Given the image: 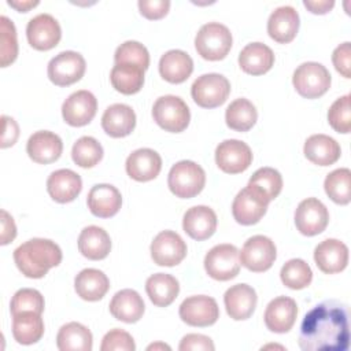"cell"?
Returning a JSON list of instances; mask_svg holds the SVG:
<instances>
[{"mask_svg":"<svg viewBox=\"0 0 351 351\" xmlns=\"http://www.w3.org/2000/svg\"><path fill=\"white\" fill-rule=\"evenodd\" d=\"M29 44L38 51H48L58 45L62 37L59 22L51 14H38L33 16L26 26Z\"/></svg>","mask_w":351,"mask_h":351,"instance_id":"9a60e30c","label":"cell"},{"mask_svg":"<svg viewBox=\"0 0 351 351\" xmlns=\"http://www.w3.org/2000/svg\"><path fill=\"white\" fill-rule=\"evenodd\" d=\"M239 64L247 74L261 75L274 64V53L263 43H250L239 53Z\"/></svg>","mask_w":351,"mask_h":351,"instance_id":"f1b7e54d","label":"cell"},{"mask_svg":"<svg viewBox=\"0 0 351 351\" xmlns=\"http://www.w3.org/2000/svg\"><path fill=\"white\" fill-rule=\"evenodd\" d=\"M71 158L80 167H93L103 158V147L95 137L82 136L74 143Z\"/></svg>","mask_w":351,"mask_h":351,"instance_id":"60d3db41","label":"cell"},{"mask_svg":"<svg viewBox=\"0 0 351 351\" xmlns=\"http://www.w3.org/2000/svg\"><path fill=\"white\" fill-rule=\"evenodd\" d=\"M193 71L192 58L181 49H170L160 56L159 73L162 78L171 84H181Z\"/></svg>","mask_w":351,"mask_h":351,"instance_id":"f546056e","label":"cell"},{"mask_svg":"<svg viewBox=\"0 0 351 351\" xmlns=\"http://www.w3.org/2000/svg\"><path fill=\"white\" fill-rule=\"evenodd\" d=\"M125 167L130 178L140 182L151 181L162 169V158L151 148H138L128 156Z\"/></svg>","mask_w":351,"mask_h":351,"instance_id":"7402d4cb","label":"cell"},{"mask_svg":"<svg viewBox=\"0 0 351 351\" xmlns=\"http://www.w3.org/2000/svg\"><path fill=\"white\" fill-rule=\"evenodd\" d=\"M269 202L262 191L248 184L236 195L232 203L233 218L241 225H254L266 214Z\"/></svg>","mask_w":351,"mask_h":351,"instance_id":"ba28073f","label":"cell"},{"mask_svg":"<svg viewBox=\"0 0 351 351\" xmlns=\"http://www.w3.org/2000/svg\"><path fill=\"white\" fill-rule=\"evenodd\" d=\"M296 315V302L288 296H277L266 306L263 318L269 330L274 333H287L293 326Z\"/></svg>","mask_w":351,"mask_h":351,"instance_id":"ac0fdd59","label":"cell"},{"mask_svg":"<svg viewBox=\"0 0 351 351\" xmlns=\"http://www.w3.org/2000/svg\"><path fill=\"white\" fill-rule=\"evenodd\" d=\"M80 252L92 261L104 259L111 250V239L108 233L96 225L86 226L78 236Z\"/></svg>","mask_w":351,"mask_h":351,"instance_id":"d6a6232c","label":"cell"},{"mask_svg":"<svg viewBox=\"0 0 351 351\" xmlns=\"http://www.w3.org/2000/svg\"><path fill=\"white\" fill-rule=\"evenodd\" d=\"M281 281L291 289H303L310 285L313 280V271L307 262L299 258L289 259L280 270Z\"/></svg>","mask_w":351,"mask_h":351,"instance_id":"ab89813d","label":"cell"},{"mask_svg":"<svg viewBox=\"0 0 351 351\" xmlns=\"http://www.w3.org/2000/svg\"><path fill=\"white\" fill-rule=\"evenodd\" d=\"M314 261L321 271L326 274L339 273L348 263V247L337 239H326L315 247Z\"/></svg>","mask_w":351,"mask_h":351,"instance_id":"ffe728a7","label":"cell"},{"mask_svg":"<svg viewBox=\"0 0 351 351\" xmlns=\"http://www.w3.org/2000/svg\"><path fill=\"white\" fill-rule=\"evenodd\" d=\"M88 207L99 218L115 215L122 206L121 192L111 184H96L88 193Z\"/></svg>","mask_w":351,"mask_h":351,"instance_id":"484cf974","label":"cell"},{"mask_svg":"<svg viewBox=\"0 0 351 351\" xmlns=\"http://www.w3.org/2000/svg\"><path fill=\"white\" fill-rule=\"evenodd\" d=\"M145 306L143 298L134 289L118 291L110 302V313L118 321L133 324L137 322L144 314Z\"/></svg>","mask_w":351,"mask_h":351,"instance_id":"83f0119b","label":"cell"},{"mask_svg":"<svg viewBox=\"0 0 351 351\" xmlns=\"http://www.w3.org/2000/svg\"><path fill=\"white\" fill-rule=\"evenodd\" d=\"M0 29H1V40H0V55H1V67H7L16 59L18 55V41H16V30L15 25L5 15L0 16Z\"/></svg>","mask_w":351,"mask_h":351,"instance_id":"f6af8a7d","label":"cell"},{"mask_svg":"<svg viewBox=\"0 0 351 351\" xmlns=\"http://www.w3.org/2000/svg\"><path fill=\"white\" fill-rule=\"evenodd\" d=\"M7 3H8V5L16 8L18 11H22V12H26L27 10H30L32 7H36L38 4V1H14V0H8Z\"/></svg>","mask_w":351,"mask_h":351,"instance_id":"11a10c76","label":"cell"},{"mask_svg":"<svg viewBox=\"0 0 351 351\" xmlns=\"http://www.w3.org/2000/svg\"><path fill=\"white\" fill-rule=\"evenodd\" d=\"M77 295L88 302L100 300L110 288L108 277L99 269H84L74 278Z\"/></svg>","mask_w":351,"mask_h":351,"instance_id":"1f68e13d","label":"cell"},{"mask_svg":"<svg viewBox=\"0 0 351 351\" xmlns=\"http://www.w3.org/2000/svg\"><path fill=\"white\" fill-rule=\"evenodd\" d=\"M44 335V321L41 314L33 311L12 315V336L23 346L37 343Z\"/></svg>","mask_w":351,"mask_h":351,"instance_id":"e575fe53","label":"cell"},{"mask_svg":"<svg viewBox=\"0 0 351 351\" xmlns=\"http://www.w3.org/2000/svg\"><path fill=\"white\" fill-rule=\"evenodd\" d=\"M214 343L208 336L199 333H189L182 337L178 350L180 351H214Z\"/></svg>","mask_w":351,"mask_h":351,"instance_id":"681fc988","label":"cell"},{"mask_svg":"<svg viewBox=\"0 0 351 351\" xmlns=\"http://www.w3.org/2000/svg\"><path fill=\"white\" fill-rule=\"evenodd\" d=\"M256 292L248 284L232 285L226 289L223 295L226 313L234 321H243L250 318L256 307Z\"/></svg>","mask_w":351,"mask_h":351,"instance_id":"44dd1931","label":"cell"},{"mask_svg":"<svg viewBox=\"0 0 351 351\" xmlns=\"http://www.w3.org/2000/svg\"><path fill=\"white\" fill-rule=\"evenodd\" d=\"M324 188L326 195L337 204H348L351 200V171L347 167L330 171L325 181Z\"/></svg>","mask_w":351,"mask_h":351,"instance_id":"f35d334b","label":"cell"},{"mask_svg":"<svg viewBox=\"0 0 351 351\" xmlns=\"http://www.w3.org/2000/svg\"><path fill=\"white\" fill-rule=\"evenodd\" d=\"M206 184L203 167L192 160H180L171 166L167 176L170 191L181 199H189L202 192Z\"/></svg>","mask_w":351,"mask_h":351,"instance_id":"3957f363","label":"cell"},{"mask_svg":"<svg viewBox=\"0 0 351 351\" xmlns=\"http://www.w3.org/2000/svg\"><path fill=\"white\" fill-rule=\"evenodd\" d=\"M350 346L347 306L339 300H325L303 318L299 347L303 351H346Z\"/></svg>","mask_w":351,"mask_h":351,"instance_id":"6da1fadb","label":"cell"},{"mask_svg":"<svg viewBox=\"0 0 351 351\" xmlns=\"http://www.w3.org/2000/svg\"><path fill=\"white\" fill-rule=\"evenodd\" d=\"M100 350L101 351H134L136 344L132 335H129L128 332L122 329H112L104 335Z\"/></svg>","mask_w":351,"mask_h":351,"instance_id":"7dc6e473","label":"cell"},{"mask_svg":"<svg viewBox=\"0 0 351 351\" xmlns=\"http://www.w3.org/2000/svg\"><path fill=\"white\" fill-rule=\"evenodd\" d=\"M232 33L219 22L204 23L195 37L197 53L207 60L223 59L232 48Z\"/></svg>","mask_w":351,"mask_h":351,"instance_id":"277c9868","label":"cell"},{"mask_svg":"<svg viewBox=\"0 0 351 351\" xmlns=\"http://www.w3.org/2000/svg\"><path fill=\"white\" fill-rule=\"evenodd\" d=\"M328 222V208L317 197H307L302 200L295 210V225L304 236H315L324 232Z\"/></svg>","mask_w":351,"mask_h":351,"instance_id":"4fadbf2b","label":"cell"},{"mask_svg":"<svg viewBox=\"0 0 351 351\" xmlns=\"http://www.w3.org/2000/svg\"><path fill=\"white\" fill-rule=\"evenodd\" d=\"M248 184L262 191L269 200L276 199L282 189V177L273 167H261L250 178Z\"/></svg>","mask_w":351,"mask_h":351,"instance_id":"7bdbcfd3","label":"cell"},{"mask_svg":"<svg viewBox=\"0 0 351 351\" xmlns=\"http://www.w3.org/2000/svg\"><path fill=\"white\" fill-rule=\"evenodd\" d=\"M335 69L346 78L351 77V45L348 41L337 45L332 53Z\"/></svg>","mask_w":351,"mask_h":351,"instance_id":"c3c4849f","label":"cell"},{"mask_svg":"<svg viewBox=\"0 0 351 351\" xmlns=\"http://www.w3.org/2000/svg\"><path fill=\"white\" fill-rule=\"evenodd\" d=\"M329 125L339 133H350L351 129V108L350 95H344L333 101L328 111Z\"/></svg>","mask_w":351,"mask_h":351,"instance_id":"bcb514c9","label":"cell"},{"mask_svg":"<svg viewBox=\"0 0 351 351\" xmlns=\"http://www.w3.org/2000/svg\"><path fill=\"white\" fill-rule=\"evenodd\" d=\"M138 8L141 15L148 19L163 18L170 8L169 0H138Z\"/></svg>","mask_w":351,"mask_h":351,"instance_id":"f907efd6","label":"cell"},{"mask_svg":"<svg viewBox=\"0 0 351 351\" xmlns=\"http://www.w3.org/2000/svg\"><path fill=\"white\" fill-rule=\"evenodd\" d=\"M215 162L222 171L237 174L250 167L252 152L244 141L236 138L223 140L215 149Z\"/></svg>","mask_w":351,"mask_h":351,"instance_id":"5bb4252c","label":"cell"},{"mask_svg":"<svg viewBox=\"0 0 351 351\" xmlns=\"http://www.w3.org/2000/svg\"><path fill=\"white\" fill-rule=\"evenodd\" d=\"M304 7L308 8L313 14H326L329 10L333 8L335 1L333 0H304Z\"/></svg>","mask_w":351,"mask_h":351,"instance_id":"db71d44e","label":"cell"},{"mask_svg":"<svg viewBox=\"0 0 351 351\" xmlns=\"http://www.w3.org/2000/svg\"><path fill=\"white\" fill-rule=\"evenodd\" d=\"M230 93V82L218 73H208L197 77L192 86L191 95L195 103L203 108H215L223 104Z\"/></svg>","mask_w":351,"mask_h":351,"instance_id":"52a82bcc","label":"cell"},{"mask_svg":"<svg viewBox=\"0 0 351 351\" xmlns=\"http://www.w3.org/2000/svg\"><path fill=\"white\" fill-rule=\"evenodd\" d=\"M136 126L134 110L123 103L108 106L101 117V128L111 137H125Z\"/></svg>","mask_w":351,"mask_h":351,"instance_id":"4316f807","label":"cell"},{"mask_svg":"<svg viewBox=\"0 0 351 351\" xmlns=\"http://www.w3.org/2000/svg\"><path fill=\"white\" fill-rule=\"evenodd\" d=\"M26 151L33 162L47 165L59 159L63 151V143L56 133L38 130L29 137Z\"/></svg>","mask_w":351,"mask_h":351,"instance_id":"d6986e66","label":"cell"},{"mask_svg":"<svg viewBox=\"0 0 351 351\" xmlns=\"http://www.w3.org/2000/svg\"><path fill=\"white\" fill-rule=\"evenodd\" d=\"M299 30V14L291 5L277 7L267 19L269 36L281 44L291 43Z\"/></svg>","mask_w":351,"mask_h":351,"instance_id":"cb8c5ba5","label":"cell"},{"mask_svg":"<svg viewBox=\"0 0 351 351\" xmlns=\"http://www.w3.org/2000/svg\"><path fill=\"white\" fill-rule=\"evenodd\" d=\"M145 291L155 306L166 307L176 300L180 292V284L171 274L156 273L147 278Z\"/></svg>","mask_w":351,"mask_h":351,"instance_id":"836d02e7","label":"cell"},{"mask_svg":"<svg viewBox=\"0 0 351 351\" xmlns=\"http://www.w3.org/2000/svg\"><path fill=\"white\" fill-rule=\"evenodd\" d=\"M151 256L159 266H176L186 256V244L178 233L162 230L151 243Z\"/></svg>","mask_w":351,"mask_h":351,"instance_id":"2e32d148","label":"cell"},{"mask_svg":"<svg viewBox=\"0 0 351 351\" xmlns=\"http://www.w3.org/2000/svg\"><path fill=\"white\" fill-rule=\"evenodd\" d=\"M92 344L90 330L80 322L63 325L56 336V346L60 351H90Z\"/></svg>","mask_w":351,"mask_h":351,"instance_id":"d590c367","label":"cell"},{"mask_svg":"<svg viewBox=\"0 0 351 351\" xmlns=\"http://www.w3.org/2000/svg\"><path fill=\"white\" fill-rule=\"evenodd\" d=\"M110 81L115 90L133 95L144 85V70L132 64H115L110 73Z\"/></svg>","mask_w":351,"mask_h":351,"instance_id":"74e56055","label":"cell"},{"mask_svg":"<svg viewBox=\"0 0 351 351\" xmlns=\"http://www.w3.org/2000/svg\"><path fill=\"white\" fill-rule=\"evenodd\" d=\"M3 119V136H1V147L5 148V147H10V145H14L18 136H19V128L15 122L14 118L11 117H7V115H3L1 117Z\"/></svg>","mask_w":351,"mask_h":351,"instance_id":"816d5d0a","label":"cell"},{"mask_svg":"<svg viewBox=\"0 0 351 351\" xmlns=\"http://www.w3.org/2000/svg\"><path fill=\"white\" fill-rule=\"evenodd\" d=\"M14 261L23 276L41 278L62 262V250L49 239L34 237L15 248Z\"/></svg>","mask_w":351,"mask_h":351,"instance_id":"7a4b0ae2","label":"cell"},{"mask_svg":"<svg viewBox=\"0 0 351 351\" xmlns=\"http://www.w3.org/2000/svg\"><path fill=\"white\" fill-rule=\"evenodd\" d=\"M152 117L162 129L171 133L185 130L191 121L186 103L174 95H165L156 99L152 107Z\"/></svg>","mask_w":351,"mask_h":351,"instance_id":"5b68a950","label":"cell"},{"mask_svg":"<svg viewBox=\"0 0 351 351\" xmlns=\"http://www.w3.org/2000/svg\"><path fill=\"white\" fill-rule=\"evenodd\" d=\"M306 158L318 166L333 165L341 154L339 143L326 134H313L310 136L303 147Z\"/></svg>","mask_w":351,"mask_h":351,"instance_id":"4dcf8cb0","label":"cell"},{"mask_svg":"<svg viewBox=\"0 0 351 351\" xmlns=\"http://www.w3.org/2000/svg\"><path fill=\"white\" fill-rule=\"evenodd\" d=\"M182 228L189 237L197 241L206 240L217 229V214L207 206H193L185 211Z\"/></svg>","mask_w":351,"mask_h":351,"instance_id":"603a6c76","label":"cell"},{"mask_svg":"<svg viewBox=\"0 0 351 351\" xmlns=\"http://www.w3.org/2000/svg\"><path fill=\"white\" fill-rule=\"evenodd\" d=\"M44 298L43 295L33 288H22L16 291L11 299L10 310L12 315L25 311H33L41 314L44 311Z\"/></svg>","mask_w":351,"mask_h":351,"instance_id":"ee69618b","label":"cell"},{"mask_svg":"<svg viewBox=\"0 0 351 351\" xmlns=\"http://www.w3.org/2000/svg\"><path fill=\"white\" fill-rule=\"evenodd\" d=\"M86 63L81 53L63 51L53 56L48 63V78L58 86H69L80 81L85 73Z\"/></svg>","mask_w":351,"mask_h":351,"instance_id":"8fae6325","label":"cell"},{"mask_svg":"<svg viewBox=\"0 0 351 351\" xmlns=\"http://www.w3.org/2000/svg\"><path fill=\"white\" fill-rule=\"evenodd\" d=\"M207 274L218 281L234 278L240 271L239 250L233 244L214 245L204 256Z\"/></svg>","mask_w":351,"mask_h":351,"instance_id":"9c48e42d","label":"cell"},{"mask_svg":"<svg viewBox=\"0 0 351 351\" xmlns=\"http://www.w3.org/2000/svg\"><path fill=\"white\" fill-rule=\"evenodd\" d=\"M258 119V112L255 106L244 97L233 100L225 111L226 125L236 132L250 130Z\"/></svg>","mask_w":351,"mask_h":351,"instance_id":"8d00e7d4","label":"cell"},{"mask_svg":"<svg viewBox=\"0 0 351 351\" xmlns=\"http://www.w3.org/2000/svg\"><path fill=\"white\" fill-rule=\"evenodd\" d=\"M115 64H132L143 69L144 71L149 66L148 49L138 41L129 40L121 44L114 53Z\"/></svg>","mask_w":351,"mask_h":351,"instance_id":"b9f144b4","label":"cell"},{"mask_svg":"<svg viewBox=\"0 0 351 351\" xmlns=\"http://www.w3.org/2000/svg\"><path fill=\"white\" fill-rule=\"evenodd\" d=\"M97 100L89 90L73 92L62 104V115L70 126L88 125L96 115Z\"/></svg>","mask_w":351,"mask_h":351,"instance_id":"e0dca14e","label":"cell"},{"mask_svg":"<svg viewBox=\"0 0 351 351\" xmlns=\"http://www.w3.org/2000/svg\"><path fill=\"white\" fill-rule=\"evenodd\" d=\"M330 74L328 69L318 62H304L296 67L292 84L296 92L306 99H317L326 93L330 86Z\"/></svg>","mask_w":351,"mask_h":351,"instance_id":"8992f818","label":"cell"},{"mask_svg":"<svg viewBox=\"0 0 351 351\" xmlns=\"http://www.w3.org/2000/svg\"><path fill=\"white\" fill-rule=\"evenodd\" d=\"M276 244L271 239L263 234H255L250 237L239 252L240 263L255 273L266 271L270 269L276 261Z\"/></svg>","mask_w":351,"mask_h":351,"instance_id":"30bf717a","label":"cell"},{"mask_svg":"<svg viewBox=\"0 0 351 351\" xmlns=\"http://www.w3.org/2000/svg\"><path fill=\"white\" fill-rule=\"evenodd\" d=\"M155 350V348H166V350H170V347L169 346H166V344H151V346H148V348L147 350Z\"/></svg>","mask_w":351,"mask_h":351,"instance_id":"9f6ffc18","label":"cell"},{"mask_svg":"<svg viewBox=\"0 0 351 351\" xmlns=\"http://www.w3.org/2000/svg\"><path fill=\"white\" fill-rule=\"evenodd\" d=\"M180 318L191 326H210L219 318V307L211 296L195 295L182 300L180 306Z\"/></svg>","mask_w":351,"mask_h":351,"instance_id":"7c38bea8","label":"cell"},{"mask_svg":"<svg viewBox=\"0 0 351 351\" xmlns=\"http://www.w3.org/2000/svg\"><path fill=\"white\" fill-rule=\"evenodd\" d=\"M16 236V226L12 217L5 211L1 210V245L8 244Z\"/></svg>","mask_w":351,"mask_h":351,"instance_id":"f5cc1de1","label":"cell"},{"mask_svg":"<svg viewBox=\"0 0 351 351\" xmlns=\"http://www.w3.org/2000/svg\"><path fill=\"white\" fill-rule=\"evenodd\" d=\"M82 189L81 177L70 169H59L51 173L47 180V191L58 203L73 202Z\"/></svg>","mask_w":351,"mask_h":351,"instance_id":"d4e9b609","label":"cell"}]
</instances>
